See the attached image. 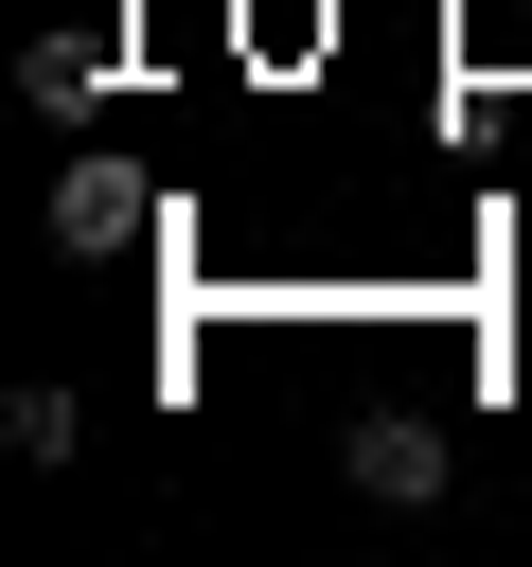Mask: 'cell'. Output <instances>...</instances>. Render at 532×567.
Returning <instances> with one entry per match:
<instances>
[{
  "label": "cell",
  "instance_id": "cell-1",
  "mask_svg": "<svg viewBox=\"0 0 532 567\" xmlns=\"http://www.w3.org/2000/svg\"><path fill=\"white\" fill-rule=\"evenodd\" d=\"M443 461H461V443H443L426 408H372V425L337 443V478H355V496H390V514H426V496H443Z\"/></svg>",
  "mask_w": 532,
  "mask_h": 567
},
{
  "label": "cell",
  "instance_id": "cell-2",
  "mask_svg": "<svg viewBox=\"0 0 532 567\" xmlns=\"http://www.w3.org/2000/svg\"><path fill=\"white\" fill-rule=\"evenodd\" d=\"M106 71H124L106 35H35V53H18V106H35V124H89V106H106Z\"/></svg>",
  "mask_w": 532,
  "mask_h": 567
},
{
  "label": "cell",
  "instance_id": "cell-3",
  "mask_svg": "<svg viewBox=\"0 0 532 567\" xmlns=\"http://www.w3.org/2000/svg\"><path fill=\"white\" fill-rule=\"evenodd\" d=\"M124 230H142V195H124L106 159H71V177H53V248H124Z\"/></svg>",
  "mask_w": 532,
  "mask_h": 567
},
{
  "label": "cell",
  "instance_id": "cell-4",
  "mask_svg": "<svg viewBox=\"0 0 532 567\" xmlns=\"http://www.w3.org/2000/svg\"><path fill=\"white\" fill-rule=\"evenodd\" d=\"M71 425H89V408H71V390H53V372H35V390H18V408H0V443H18V461H35V478H53V461H71Z\"/></svg>",
  "mask_w": 532,
  "mask_h": 567
}]
</instances>
